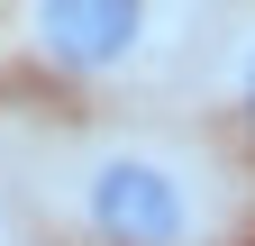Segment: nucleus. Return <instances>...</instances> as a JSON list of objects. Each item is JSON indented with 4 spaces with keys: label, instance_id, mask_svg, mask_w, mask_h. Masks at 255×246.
<instances>
[{
    "label": "nucleus",
    "instance_id": "nucleus-1",
    "mask_svg": "<svg viewBox=\"0 0 255 246\" xmlns=\"http://www.w3.org/2000/svg\"><path fill=\"white\" fill-rule=\"evenodd\" d=\"M82 219L110 246H191L201 201L164 155H101L82 173Z\"/></svg>",
    "mask_w": 255,
    "mask_h": 246
},
{
    "label": "nucleus",
    "instance_id": "nucleus-2",
    "mask_svg": "<svg viewBox=\"0 0 255 246\" xmlns=\"http://www.w3.org/2000/svg\"><path fill=\"white\" fill-rule=\"evenodd\" d=\"M27 27H37L46 64H64V73H119V64H137L155 9L146 0H37Z\"/></svg>",
    "mask_w": 255,
    "mask_h": 246
},
{
    "label": "nucleus",
    "instance_id": "nucleus-3",
    "mask_svg": "<svg viewBox=\"0 0 255 246\" xmlns=\"http://www.w3.org/2000/svg\"><path fill=\"white\" fill-rule=\"evenodd\" d=\"M237 101H246V119H255V37H246V55H237Z\"/></svg>",
    "mask_w": 255,
    "mask_h": 246
}]
</instances>
